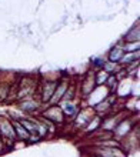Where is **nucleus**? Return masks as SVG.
I'll return each instance as SVG.
<instances>
[{"label":"nucleus","instance_id":"obj_1","mask_svg":"<svg viewBox=\"0 0 140 157\" xmlns=\"http://www.w3.org/2000/svg\"><path fill=\"white\" fill-rule=\"evenodd\" d=\"M39 82L40 80H33V78H30V77H25V78H21V80H19L16 99L21 100V99H26V97L34 96V93L37 90V86H39Z\"/></svg>","mask_w":140,"mask_h":157},{"label":"nucleus","instance_id":"obj_2","mask_svg":"<svg viewBox=\"0 0 140 157\" xmlns=\"http://www.w3.org/2000/svg\"><path fill=\"white\" fill-rule=\"evenodd\" d=\"M0 136L3 139V141L6 144L13 146V143L17 140L16 139V133L13 130V124L10 117L3 116L0 114Z\"/></svg>","mask_w":140,"mask_h":157},{"label":"nucleus","instance_id":"obj_3","mask_svg":"<svg viewBox=\"0 0 140 157\" xmlns=\"http://www.w3.org/2000/svg\"><path fill=\"white\" fill-rule=\"evenodd\" d=\"M40 117L49 120L53 124H63L66 120V116L59 104H47V107L40 113Z\"/></svg>","mask_w":140,"mask_h":157},{"label":"nucleus","instance_id":"obj_4","mask_svg":"<svg viewBox=\"0 0 140 157\" xmlns=\"http://www.w3.org/2000/svg\"><path fill=\"white\" fill-rule=\"evenodd\" d=\"M59 80H41V83L39 84V100L41 104H47L49 103L50 97L53 96V91L57 86Z\"/></svg>","mask_w":140,"mask_h":157},{"label":"nucleus","instance_id":"obj_5","mask_svg":"<svg viewBox=\"0 0 140 157\" xmlns=\"http://www.w3.org/2000/svg\"><path fill=\"white\" fill-rule=\"evenodd\" d=\"M95 116H96L95 110H93V107H90V106L86 109H80L79 113L76 114V117H74V124H76V127L84 128L87 124L90 123V120Z\"/></svg>","mask_w":140,"mask_h":157},{"label":"nucleus","instance_id":"obj_6","mask_svg":"<svg viewBox=\"0 0 140 157\" xmlns=\"http://www.w3.org/2000/svg\"><path fill=\"white\" fill-rule=\"evenodd\" d=\"M34 96H32V97H26V99H21L19 103H17V107L20 109V110H23V112H27L30 113V114H33V113L39 112L40 110V100H36L33 99Z\"/></svg>","mask_w":140,"mask_h":157},{"label":"nucleus","instance_id":"obj_7","mask_svg":"<svg viewBox=\"0 0 140 157\" xmlns=\"http://www.w3.org/2000/svg\"><path fill=\"white\" fill-rule=\"evenodd\" d=\"M69 83H70V80H67V78L59 80L57 86H56V89H54V91H53V96L50 97L47 104H59L60 103V100L63 99V96H64L67 87H69Z\"/></svg>","mask_w":140,"mask_h":157},{"label":"nucleus","instance_id":"obj_8","mask_svg":"<svg viewBox=\"0 0 140 157\" xmlns=\"http://www.w3.org/2000/svg\"><path fill=\"white\" fill-rule=\"evenodd\" d=\"M59 106L62 107L64 116L69 117V119H74L76 114L79 113V110L82 109L77 103H74L73 100H62V101L59 103Z\"/></svg>","mask_w":140,"mask_h":157},{"label":"nucleus","instance_id":"obj_9","mask_svg":"<svg viewBox=\"0 0 140 157\" xmlns=\"http://www.w3.org/2000/svg\"><path fill=\"white\" fill-rule=\"evenodd\" d=\"M10 120H12L13 130H14V133H16V139H17V140H21V141H27V140H29V136H30L29 132L23 127V124L19 121V119H17V117H10Z\"/></svg>","mask_w":140,"mask_h":157},{"label":"nucleus","instance_id":"obj_10","mask_svg":"<svg viewBox=\"0 0 140 157\" xmlns=\"http://www.w3.org/2000/svg\"><path fill=\"white\" fill-rule=\"evenodd\" d=\"M123 54H124V50H123V47H122V44L120 46H113V47L109 50V54H107V62L119 64L120 59L123 57Z\"/></svg>","mask_w":140,"mask_h":157},{"label":"nucleus","instance_id":"obj_11","mask_svg":"<svg viewBox=\"0 0 140 157\" xmlns=\"http://www.w3.org/2000/svg\"><path fill=\"white\" fill-rule=\"evenodd\" d=\"M139 40H140V30H139V23H136L127 32V34H124L123 41L124 43H136Z\"/></svg>","mask_w":140,"mask_h":157},{"label":"nucleus","instance_id":"obj_12","mask_svg":"<svg viewBox=\"0 0 140 157\" xmlns=\"http://www.w3.org/2000/svg\"><path fill=\"white\" fill-rule=\"evenodd\" d=\"M96 87V83H95V75L91 76L90 78L84 77V80H83V87H82V96L84 97V99H87V96L90 94L91 91L95 90Z\"/></svg>","mask_w":140,"mask_h":157},{"label":"nucleus","instance_id":"obj_13","mask_svg":"<svg viewBox=\"0 0 140 157\" xmlns=\"http://www.w3.org/2000/svg\"><path fill=\"white\" fill-rule=\"evenodd\" d=\"M139 60V52H134V53H130V52H124L123 57L120 59L119 66H127L130 63Z\"/></svg>","mask_w":140,"mask_h":157},{"label":"nucleus","instance_id":"obj_14","mask_svg":"<svg viewBox=\"0 0 140 157\" xmlns=\"http://www.w3.org/2000/svg\"><path fill=\"white\" fill-rule=\"evenodd\" d=\"M107 77H109V73H106L103 69L96 70L95 71V83H96V86H103L104 83H106Z\"/></svg>","mask_w":140,"mask_h":157},{"label":"nucleus","instance_id":"obj_15","mask_svg":"<svg viewBox=\"0 0 140 157\" xmlns=\"http://www.w3.org/2000/svg\"><path fill=\"white\" fill-rule=\"evenodd\" d=\"M122 47H123L124 52H130V53H134V52L140 50L139 41H136V43H124V44H122Z\"/></svg>","mask_w":140,"mask_h":157},{"label":"nucleus","instance_id":"obj_16","mask_svg":"<svg viewBox=\"0 0 140 157\" xmlns=\"http://www.w3.org/2000/svg\"><path fill=\"white\" fill-rule=\"evenodd\" d=\"M104 63H106V60H103V59H100V57L91 59V69H93L95 71L96 70H100V69H103Z\"/></svg>","mask_w":140,"mask_h":157},{"label":"nucleus","instance_id":"obj_17","mask_svg":"<svg viewBox=\"0 0 140 157\" xmlns=\"http://www.w3.org/2000/svg\"><path fill=\"white\" fill-rule=\"evenodd\" d=\"M4 147H6V143H4L3 139H2V136H0V151H2V150H3Z\"/></svg>","mask_w":140,"mask_h":157}]
</instances>
